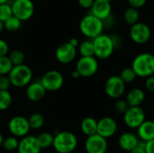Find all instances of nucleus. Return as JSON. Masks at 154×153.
<instances>
[{
	"mask_svg": "<svg viewBox=\"0 0 154 153\" xmlns=\"http://www.w3.org/2000/svg\"><path fill=\"white\" fill-rule=\"evenodd\" d=\"M139 78H147L154 75V55L150 52H142L134 57L132 67Z\"/></svg>",
	"mask_w": 154,
	"mask_h": 153,
	"instance_id": "f257e3e1",
	"label": "nucleus"
},
{
	"mask_svg": "<svg viewBox=\"0 0 154 153\" xmlns=\"http://www.w3.org/2000/svg\"><path fill=\"white\" fill-rule=\"evenodd\" d=\"M52 146L58 153L73 152L78 146L77 136L69 131L56 132L53 135Z\"/></svg>",
	"mask_w": 154,
	"mask_h": 153,
	"instance_id": "f03ea898",
	"label": "nucleus"
},
{
	"mask_svg": "<svg viewBox=\"0 0 154 153\" xmlns=\"http://www.w3.org/2000/svg\"><path fill=\"white\" fill-rule=\"evenodd\" d=\"M104 28V22L91 14L85 15L79 22V30L81 33L89 40H93L101 35Z\"/></svg>",
	"mask_w": 154,
	"mask_h": 153,
	"instance_id": "7ed1b4c3",
	"label": "nucleus"
},
{
	"mask_svg": "<svg viewBox=\"0 0 154 153\" xmlns=\"http://www.w3.org/2000/svg\"><path fill=\"white\" fill-rule=\"evenodd\" d=\"M94 45V55L97 59L106 60L112 56L116 50L112 36L102 33L92 40Z\"/></svg>",
	"mask_w": 154,
	"mask_h": 153,
	"instance_id": "20e7f679",
	"label": "nucleus"
},
{
	"mask_svg": "<svg viewBox=\"0 0 154 153\" xmlns=\"http://www.w3.org/2000/svg\"><path fill=\"white\" fill-rule=\"evenodd\" d=\"M8 78L11 81L12 86L15 87H27L32 81V71L29 68V66L25 64L14 66L12 70L8 74Z\"/></svg>",
	"mask_w": 154,
	"mask_h": 153,
	"instance_id": "39448f33",
	"label": "nucleus"
},
{
	"mask_svg": "<svg viewBox=\"0 0 154 153\" xmlns=\"http://www.w3.org/2000/svg\"><path fill=\"white\" fill-rule=\"evenodd\" d=\"M13 15L21 22L27 21L34 14V4L32 0H14L11 4Z\"/></svg>",
	"mask_w": 154,
	"mask_h": 153,
	"instance_id": "423d86ee",
	"label": "nucleus"
},
{
	"mask_svg": "<svg viewBox=\"0 0 154 153\" xmlns=\"http://www.w3.org/2000/svg\"><path fill=\"white\" fill-rule=\"evenodd\" d=\"M83 78H89L94 75L98 70V61L96 57H80L77 63L75 69Z\"/></svg>",
	"mask_w": 154,
	"mask_h": 153,
	"instance_id": "0eeeda50",
	"label": "nucleus"
},
{
	"mask_svg": "<svg viewBox=\"0 0 154 153\" xmlns=\"http://www.w3.org/2000/svg\"><path fill=\"white\" fill-rule=\"evenodd\" d=\"M129 35L134 42L137 44H144L150 41L152 37V30L145 23L138 22L131 26Z\"/></svg>",
	"mask_w": 154,
	"mask_h": 153,
	"instance_id": "6e6552de",
	"label": "nucleus"
},
{
	"mask_svg": "<svg viewBox=\"0 0 154 153\" xmlns=\"http://www.w3.org/2000/svg\"><path fill=\"white\" fill-rule=\"evenodd\" d=\"M124 123L130 129H137L145 121V112L141 106H130L124 114Z\"/></svg>",
	"mask_w": 154,
	"mask_h": 153,
	"instance_id": "1a4fd4ad",
	"label": "nucleus"
},
{
	"mask_svg": "<svg viewBox=\"0 0 154 153\" xmlns=\"http://www.w3.org/2000/svg\"><path fill=\"white\" fill-rule=\"evenodd\" d=\"M8 129L12 136H14L16 138H23L28 135L31 127L26 117L16 115L10 119L8 123Z\"/></svg>",
	"mask_w": 154,
	"mask_h": 153,
	"instance_id": "9d476101",
	"label": "nucleus"
},
{
	"mask_svg": "<svg viewBox=\"0 0 154 153\" xmlns=\"http://www.w3.org/2000/svg\"><path fill=\"white\" fill-rule=\"evenodd\" d=\"M41 83L46 91H58L64 84V78L58 70H49L41 78Z\"/></svg>",
	"mask_w": 154,
	"mask_h": 153,
	"instance_id": "9b49d317",
	"label": "nucleus"
},
{
	"mask_svg": "<svg viewBox=\"0 0 154 153\" xmlns=\"http://www.w3.org/2000/svg\"><path fill=\"white\" fill-rule=\"evenodd\" d=\"M125 91V83L117 75L111 76L105 83V92L110 98L119 99Z\"/></svg>",
	"mask_w": 154,
	"mask_h": 153,
	"instance_id": "f8f14e48",
	"label": "nucleus"
},
{
	"mask_svg": "<svg viewBox=\"0 0 154 153\" xmlns=\"http://www.w3.org/2000/svg\"><path fill=\"white\" fill-rule=\"evenodd\" d=\"M107 148V140L97 133L87 137L85 142V150L87 153H106Z\"/></svg>",
	"mask_w": 154,
	"mask_h": 153,
	"instance_id": "ddd939ff",
	"label": "nucleus"
},
{
	"mask_svg": "<svg viewBox=\"0 0 154 153\" xmlns=\"http://www.w3.org/2000/svg\"><path fill=\"white\" fill-rule=\"evenodd\" d=\"M77 56V48L73 47L69 41L60 44L55 51L56 60L61 64L72 62Z\"/></svg>",
	"mask_w": 154,
	"mask_h": 153,
	"instance_id": "4468645a",
	"label": "nucleus"
},
{
	"mask_svg": "<svg viewBox=\"0 0 154 153\" xmlns=\"http://www.w3.org/2000/svg\"><path fill=\"white\" fill-rule=\"evenodd\" d=\"M117 131V123L110 116L102 117L97 121V134L108 139L116 134Z\"/></svg>",
	"mask_w": 154,
	"mask_h": 153,
	"instance_id": "2eb2a0df",
	"label": "nucleus"
},
{
	"mask_svg": "<svg viewBox=\"0 0 154 153\" xmlns=\"http://www.w3.org/2000/svg\"><path fill=\"white\" fill-rule=\"evenodd\" d=\"M90 11H91L90 13L91 14L105 22L111 15V12H112L111 3L105 0H95L92 7L90 8Z\"/></svg>",
	"mask_w": 154,
	"mask_h": 153,
	"instance_id": "dca6fc26",
	"label": "nucleus"
},
{
	"mask_svg": "<svg viewBox=\"0 0 154 153\" xmlns=\"http://www.w3.org/2000/svg\"><path fill=\"white\" fill-rule=\"evenodd\" d=\"M41 151L37 138L33 135H26L19 141L18 153H40Z\"/></svg>",
	"mask_w": 154,
	"mask_h": 153,
	"instance_id": "f3484780",
	"label": "nucleus"
},
{
	"mask_svg": "<svg viewBox=\"0 0 154 153\" xmlns=\"http://www.w3.org/2000/svg\"><path fill=\"white\" fill-rule=\"evenodd\" d=\"M46 90L42 85L41 81H35L31 82L27 87L25 90V95L29 100L32 102H39L46 95Z\"/></svg>",
	"mask_w": 154,
	"mask_h": 153,
	"instance_id": "a211bd4d",
	"label": "nucleus"
},
{
	"mask_svg": "<svg viewBox=\"0 0 154 153\" xmlns=\"http://www.w3.org/2000/svg\"><path fill=\"white\" fill-rule=\"evenodd\" d=\"M140 142V140L138 138V136L133 133H124L120 135L119 139H118V145L119 147L127 152H130L132 150H134L135 147L138 146Z\"/></svg>",
	"mask_w": 154,
	"mask_h": 153,
	"instance_id": "6ab92c4d",
	"label": "nucleus"
},
{
	"mask_svg": "<svg viewBox=\"0 0 154 153\" xmlns=\"http://www.w3.org/2000/svg\"><path fill=\"white\" fill-rule=\"evenodd\" d=\"M137 136L140 141L148 142L154 140V122L145 120L137 128Z\"/></svg>",
	"mask_w": 154,
	"mask_h": 153,
	"instance_id": "aec40b11",
	"label": "nucleus"
},
{
	"mask_svg": "<svg viewBox=\"0 0 154 153\" xmlns=\"http://www.w3.org/2000/svg\"><path fill=\"white\" fill-rule=\"evenodd\" d=\"M145 100V93L143 89L139 87H134L131 89L126 94L125 101L129 106H141Z\"/></svg>",
	"mask_w": 154,
	"mask_h": 153,
	"instance_id": "412c9836",
	"label": "nucleus"
},
{
	"mask_svg": "<svg viewBox=\"0 0 154 153\" xmlns=\"http://www.w3.org/2000/svg\"><path fill=\"white\" fill-rule=\"evenodd\" d=\"M80 129L87 137L97 134V121L93 117H86L82 120L80 124Z\"/></svg>",
	"mask_w": 154,
	"mask_h": 153,
	"instance_id": "4be33fe9",
	"label": "nucleus"
},
{
	"mask_svg": "<svg viewBox=\"0 0 154 153\" xmlns=\"http://www.w3.org/2000/svg\"><path fill=\"white\" fill-rule=\"evenodd\" d=\"M139 17H140V14H139L138 9H135L133 7H128L124 12L125 22L131 26L139 22Z\"/></svg>",
	"mask_w": 154,
	"mask_h": 153,
	"instance_id": "5701e85b",
	"label": "nucleus"
},
{
	"mask_svg": "<svg viewBox=\"0 0 154 153\" xmlns=\"http://www.w3.org/2000/svg\"><path fill=\"white\" fill-rule=\"evenodd\" d=\"M79 52L81 57H95L94 55V45L92 40H86L79 43Z\"/></svg>",
	"mask_w": 154,
	"mask_h": 153,
	"instance_id": "b1692460",
	"label": "nucleus"
},
{
	"mask_svg": "<svg viewBox=\"0 0 154 153\" xmlns=\"http://www.w3.org/2000/svg\"><path fill=\"white\" fill-rule=\"evenodd\" d=\"M53 134L50 133H42L36 138L41 149H47L52 146L53 143Z\"/></svg>",
	"mask_w": 154,
	"mask_h": 153,
	"instance_id": "393cba45",
	"label": "nucleus"
},
{
	"mask_svg": "<svg viewBox=\"0 0 154 153\" xmlns=\"http://www.w3.org/2000/svg\"><path fill=\"white\" fill-rule=\"evenodd\" d=\"M28 121H29L31 129H34V130L42 128L45 123L44 116L40 113H34L31 115V116L28 118Z\"/></svg>",
	"mask_w": 154,
	"mask_h": 153,
	"instance_id": "a878e982",
	"label": "nucleus"
},
{
	"mask_svg": "<svg viewBox=\"0 0 154 153\" xmlns=\"http://www.w3.org/2000/svg\"><path fill=\"white\" fill-rule=\"evenodd\" d=\"M12 101V95L9 91L0 90V111L7 110L10 107Z\"/></svg>",
	"mask_w": 154,
	"mask_h": 153,
	"instance_id": "bb28decb",
	"label": "nucleus"
},
{
	"mask_svg": "<svg viewBox=\"0 0 154 153\" xmlns=\"http://www.w3.org/2000/svg\"><path fill=\"white\" fill-rule=\"evenodd\" d=\"M22 22L15 16H11L4 23V28L8 32H16L21 28Z\"/></svg>",
	"mask_w": 154,
	"mask_h": 153,
	"instance_id": "cd10ccee",
	"label": "nucleus"
},
{
	"mask_svg": "<svg viewBox=\"0 0 154 153\" xmlns=\"http://www.w3.org/2000/svg\"><path fill=\"white\" fill-rule=\"evenodd\" d=\"M13 67L14 65L12 64L8 56L0 57V75L1 76H8Z\"/></svg>",
	"mask_w": 154,
	"mask_h": 153,
	"instance_id": "c85d7f7f",
	"label": "nucleus"
},
{
	"mask_svg": "<svg viewBox=\"0 0 154 153\" xmlns=\"http://www.w3.org/2000/svg\"><path fill=\"white\" fill-rule=\"evenodd\" d=\"M119 77L125 83V85L134 82L135 80V78H137L136 74L134 73V71L133 70L132 68H125V69H124L121 71Z\"/></svg>",
	"mask_w": 154,
	"mask_h": 153,
	"instance_id": "c756f323",
	"label": "nucleus"
},
{
	"mask_svg": "<svg viewBox=\"0 0 154 153\" xmlns=\"http://www.w3.org/2000/svg\"><path fill=\"white\" fill-rule=\"evenodd\" d=\"M8 57L14 66H18V65L23 64L24 58H25L23 52L20 50H14L11 51Z\"/></svg>",
	"mask_w": 154,
	"mask_h": 153,
	"instance_id": "7c9ffc66",
	"label": "nucleus"
},
{
	"mask_svg": "<svg viewBox=\"0 0 154 153\" xmlns=\"http://www.w3.org/2000/svg\"><path fill=\"white\" fill-rule=\"evenodd\" d=\"M18 145H19L18 139L14 136H10V137L4 139V142H3L2 147L7 151H13L14 150H17Z\"/></svg>",
	"mask_w": 154,
	"mask_h": 153,
	"instance_id": "2f4dec72",
	"label": "nucleus"
},
{
	"mask_svg": "<svg viewBox=\"0 0 154 153\" xmlns=\"http://www.w3.org/2000/svg\"><path fill=\"white\" fill-rule=\"evenodd\" d=\"M13 16L12 6L8 3L1 4L0 5V21L5 23L7 19Z\"/></svg>",
	"mask_w": 154,
	"mask_h": 153,
	"instance_id": "473e14b6",
	"label": "nucleus"
},
{
	"mask_svg": "<svg viewBox=\"0 0 154 153\" xmlns=\"http://www.w3.org/2000/svg\"><path fill=\"white\" fill-rule=\"evenodd\" d=\"M130 106H128L127 102L125 101V99H116V103H115V109L117 113H120V114H125L127 109L129 108Z\"/></svg>",
	"mask_w": 154,
	"mask_h": 153,
	"instance_id": "72a5a7b5",
	"label": "nucleus"
},
{
	"mask_svg": "<svg viewBox=\"0 0 154 153\" xmlns=\"http://www.w3.org/2000/svg\"><path fill=\"white\" fill-rule=\"evenodd\" d=\"M11 86H12V84H11V81H10L8 76H2L0 78V90L9 91V88Z\"/></svg>",
	"mask_w": 154,
	"mask_h": 153,
	"instance_id": "f704fd0d",
	"label": "nucleus"
},
{
	"mask_svg": "<svg viewBox=\"0 0 154 153\" xmlns=\"http://www.w3.org/2000/svg\"><path fill=\"white\" fill-rule=\"evenodd\" d=\"M8 51H9V46L7 42L5 40L0 39V57L7 56Z\"/></svg>",
	"mask_w": 154,
	"mask_h": 153,
	"instance_id": "c9c22d12",
	"label": "nucleus"
},
{
	"mask_svg": "<svg viewBox=\"0 0 154 153\" xmlns=\"http://www.w3.org/2000/svg\"><path fill=\"white\" fill-rule=\"evenodd\" d=\"M144 87H145V88L148 91H150L152 93H154V75L147 78H145Z\"/></svg>",
	"mask_w": 154,
	"mask_h": 153,
	"instance_id": "e433bc0d",
	"label": "nucleus"
},
{
	"mask_svg": "<svg viewBox=\"0 0 154 153\" xmlns=\"http://www.w3.org/2000/svg\"><path fill=\"white\" fill-rule=\"evenodd\" d=\"M127 1H128V4L130 5V7H133L135 9H139L143 7L147 2V0H127Z\"/></svg>",
	"mask_w": 154,
	"mask_h": 153,
	"instance_id": "4c0bfd02",
	"label": "nucleus"
},
{
	"mask_svg": "<svg viewBox=\"0 0 154 153\" xmlns=\"http://www.w3.org/2000/svg\"><path fill=\"white\" fill-rule=\"evenodd\" d=\"M95 0H78V3L79 6H81L84 9H90L94 4Z\"/></svg>",
	"mask_w": 154,
	"mask_h": 153,
	"instance_id": "58836bf2",
	"label": "nucleus"
},
{
	"mask_svg": "<svg viewBox=\"0 0 154 153\" xmlns=\"http://www.w3.org/2000/svg\"><path fill=\"white\" fill-rule=\"evenodd\" d=\"M145 144H146V142L140 141L138 146L135 147L134 150H132L129 153H146V151H145Z\"/></svg>",
	"mask_w": 154,
	"mask_h": 153,
	"instance_id": "ea45409f",
	"label": "nucleus"
},
{
	"mask_svg": "<svg viewBox=\"0 0 154 153\" xmlns=\"http://www.w3.org/2000/svg\"><path fill=\"white\" fill-rule=\"evenodd\" d=\"M145 151H146V153H154V140L146 142Z\"/></svg>",
	"mask_w": 154,
	"mask_h": 153,
	"instance_id": "a19ab883",
	"label": "nucleus"
},
{
	"mask_svg": "<svg viewBox=\"0 0 154 153\" xmlns=\"http://www.w3.org/2000/svg\"><path fill=\"white\" fill-rule=\"evenodd\" d=\"M69 42L73 47H75V48H78L79 45V40H78L77 38H71V39L69 41Z\"/></svg>",
	"mask_w": 154,
	"mask_h": 153,
	"instance_id": "79ce46f5",
	"label": "nucleus"
},
{
	"mask_svg": "<svg viewBox=\"0 0 154 153\" xmlns=\"http://www.w3.org/2000/svg\"><path fill=\"white\" fill-rule=\"evenodd\" d=\"M71 76H72V78H80L79 73L76 69H74V70L71 72Z\"/></svg>",
	"mask_w": 154,
	"mask_h": 153,
	"instance_id": "37998d69",
	"label": "nucleus"
},
{
	"mask_svg": "<svg viewBox=\"0 0 154 153\" xmlns=\"http://www.w3.org/2000/svg\"><path fill=\"white\" fill-rule=\"evenodd\" d=\"M4 137H3V135L0 133V147H2V145H3V142H4Z\"/></svg>",
	"mask_w": 154,
	"mask_h": 153,
	"instance_id": "c03bdc74",
	"label": "nucleus"
},
{
	"mask_svg": "<svg viewBox=\"0 0 154 153\" xmlns=\"http://www.w3.org/2000/svg\"><path fill=\"white\" fill-rule=\"evenodd\" d=\"M4 29H5V28H4V23L0 21V33L3 32V30H4Z\"/></svg>",
	"mask_w": 154,
	"mask_h": 153,
	"instance_id": "a18cd8bd",
	"label": "nucleus"
},
{
	"mask_svg": "<svg viewBox=\"0 0 154 153\" xmlns=\"http://www.w3.org/2000/svg\"><path fill=\"white\" fill-rule=\"evenodd\" d=\"M8 0H0V5L1 4H5V3H7Z\"/></svg>",
	"mask_w": 154,
	"mask_h": 153,
	"instance_id": "49530a36",
	"label": "nucleus"
},
{
	"mask_svg": "<svg viewBox=\"0 0 154 153\" xmlns=\"http://www.w3.org/2000/svg\"><path fill=\"white\" fill-rule=\"evenodd\" d=\"M105 1H107V2H110V3H111V1H112V0H105Z\"/></svg>",
	"mask_w": 154,
	"mask_h": 153,
	"instance_id": "de8ad7c7",
	"label": "nucleus"
},
{
	"mask_svg": "<svg viewBox=\"0 0 154 153\" xmlns=\"http://www.w3.org/2000/svg\"><path fill=\"white\" fill-rule=\"evenodd\" d=\"M153 55H154V48H153Z\"/></svg>",
	"mask_w": 154,
	"mask_h": 153,
	"instance_id": "09e8293b",
	"label": "nucleus"
},
{
	"mask_svg": "<svg viewBox=\"0 0 154 153\" xmlns=\"http://www.w3.org/2000/svg\"><path fill=\"white\" fill-rule=\"evenodd\" d=\"M1 77H2V76H1V75H0V78H1Z\"/></svg>",
	"mask_w": 154,
	"mask_h": 153,
	"instance_id": "8fccbe9b",
	"label": "nucleus"
},
{
	"mask_svg": "<svg viewBox=\"0 0 154 153\" xmlns=\"http://www.w3.org/2000/svg\"><path fill=\"white\" fill-rule=\"evenodd\" d=\"M153 35H154V31H153Z\"/></svg>",
	"mask_w": 154,
	"mask_h": 153,
	"instance_id": "3c124183",
	"label": "nucleus"
}]
</instances>
